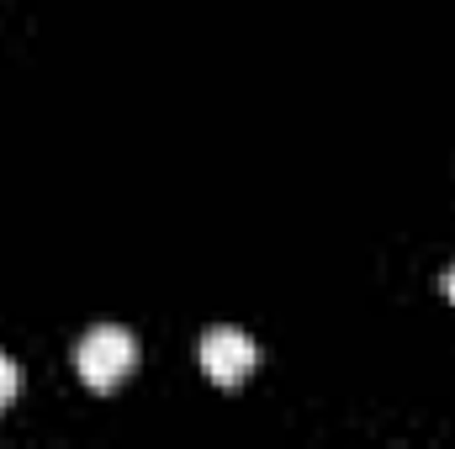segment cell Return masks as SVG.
I'll return each instance as SVG.
<instances>
[{
    "mask_svg": "<svg viewBox=\"0 0 455 449\" xmlns=\"http://www.w3.org/2000/svg\"><path fill=\"white\" fill-rule=\"evenodd\" d=\"M138 365V343L127 328H91L75 349V370L91 391H116Z\"/></svg>",
    "mask_w": 455,
    "mask_h": 449,
    "instance_id": "1",
    "label": "cell"
},
{
    "mask_svg": "<svg viewBox=\"0 0 455 449\" xmlns=\"http://www.w3.org/2000/svg\"><path fill=\"white\" fill-rule=\"evenodd\" d=\"M254 365H259V349H254L249 334H238V328H212V334L202 338V370H207V381H218V386H243V381L254 375Z\"/></svg>",
    "mask_w": 455,
    "mask_h": 449,
    "instance_id": "2",
    "label": "cell"
},
{
    "mask_svg": "<svg viewBox=\"0 0 455 449\" xmlns=\"http://www.w3.org/2000/svg\"><path fill=\"white\" fill-rule=\"evenodd\" d=\"M445 296H451V302H455V270H451V275H445Z\"/></svg>",
    "mask_w": 455,
    "mask_h": 449,
    "instance_id": "4",
    "label": "cell"
},
{
    "mask_svg": "<svg viewBox=\"0 0 455 449\" xmlns=\"http://www.w3.org/2000/svg\"><path fill=\"white\" fill-rule=\"evenodd\" d=\"M16 397H21V365L0 354V413H5V407H11Z\"/></svg>",
    "mask_w": 455,
    "mask_h": 449,
    "instance_id": "3",
    "label": "cell"
}]
</instances>
